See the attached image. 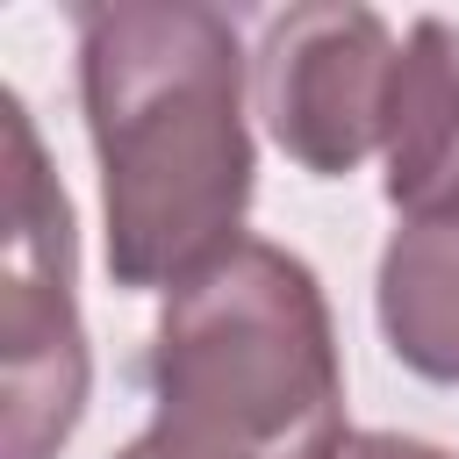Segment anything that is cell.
I'll use <instances>...</instances> for the list:
<instances>
[{"mask_svg": "<svg viewBox=\"0 0 459 459\" xmlns=\"http://www.w3.org/2000/svg\"><path fill=\"white\" fill-rule=\"evenodd\" d=\"M7 129V237H0V459H57L93 394L79 323L72 194L43 158L22 93H0Z\"/></svg>", "mask_w": 459, "mask_h": 459, "instance_id": "obj_3", "label": "cell"}, {"mask_svg": "<svg viewBox=\"0 0 459 459\" xmlns=\"http://www.w3.org/2000/svg\"><path fill=\"white\" fill-rule=\"evenodd\" d=\"M72 43L108 280L172 294L244 244L258 186L244 36L208 0H86L72 7Z\"/></svg>", "mask_w": 459, "mask_h": 459, "instance_id": "obj_1", "label": "cell"}, {"mask_svg": "<svg viewBox=\"0 0 459 459\" xmlns=\"http://www.w3.org/2000/svg\"><path fill=\"white\" fill-rule=\"evenodd\" d=\"M115 459H237V452H215V445H201V437H179V430H165V423H143Z\"/></svg>", "mask_w": 459, "mask_h": 459, "instance_id": "obj_8", "label": "cell"}, {"mask_svg": "<svg viewBox=\"0 0 459 459\" xmlns=\"http://www.w3.org/2000/svg\"><path fill=\"white\" fill-rule=\"evenodd\" d=\"M394 29L387 14L359 0H308L265 22L251 86L265 136L308 172L344 179L359 172L387 136V93H394Z\"/></svg>", "mask_w": 459, "mask_h": 459, "instance_id": "obj_4", "label": "cell"}, {"mask_svg": "<svg viewBox=\"0 0 459 459\" xmlns=\"http://www.w3.org/2000/svg\"><path fill=\"white\" fill-rule=\"evenodd\" d=\"M151 423L237 459H330L344 445V351L316 265L244 237L165 294L143 351Z\"/></svg>", "mask_w": 459, "mask_h": 459, "instance_id": "obj_2", "label": "cell"}, {"mask_svg": "<svg viewBox=\"0 0 459 459\" xmlns=\"http://www.w3.org/2000/svg\"><path fill=\"white\" fill-rule=\"evenodd\" d=\"M387 351L437 387H459V215H416L387 237L373 273Z\"/></svg>", "mask_w": 459, "mask_h": 459, "instance_id": "obj_6", "label": "cell"}, {"mask_svg": "<svg viewBox=\"0 0 459 459\" xmlns=\"http://www.w3.org/2000/svg\"><path fill=\"white\" fill-rule=\"evenodd\" d=\"M330 459H459L430 437H409V430H344V445Z\"/></svg>", "mask_w": 459, "mask_h": 459, "instance_id": "obj_7", "label": "cell"}, {"mask_svg": "<svg viewBox=\"0 0 459 459\" xmlns=\"http://www.w3.org/2000/svg\"><path fill=\"white\" fill-rule=\"evenodd\" d=\"M380 194L402 222L459 215V22H409L380 136Z\"/></svg>", "mask_w": 459, "mask_h": 459, "instance_id": "obj_5", "label": "cell"}]
</instances>
